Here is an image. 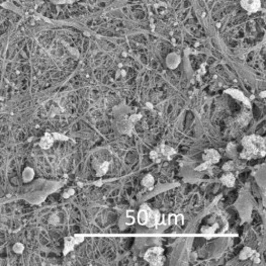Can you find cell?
<instances>
[{
  "label": "cell",
  "instance_id": "obj_23",
  "mask_svg": "<svg viewBox=\"0 0 266 266\" xmlns=\"http://www.w3.org/2000/svg\"><path fill=\"white\" fill-rule=\"evenodd\" d=\"M71 193H74V190H73V189H70V191L66 192V193L64 194V197H69L70 195H72Z\"/></svg>",
  "mask_w": 266,
  "mask_h": 266
},
{
  "label": "cell",
  "instance_id": "obj_1",
  "mask_svg": "<svg viewBox=\"0 0 266 266\" xmlns=\"http://www.w3.org/2000/svg\"><path fill=\"white\" fill-rule=\"evenodd\" d=\"M243 151L240 154V157L243 159L250 160L256 158L258 156L265 155V139L256 135L244 137L242 140Z\"/></svg>",
  "mask_w": 266,
  "mask_h": 266
},
{
  "label": "cell",
  "instance_id": "obj_14",
  "mask_svg": "<svg viewBox=\"0 0 266 266\" xmlns=\"http://www.w3.org/2000/svg\"><path fill=\"white\" fill-rule=\"evenodd\" d=\"M22 176H24V180L25 182L31 181L32 179V177H33V170L31 169V168H27V169L24 171V174H22Z\"/></svg>",
  "mask_w": 266,
  "mask_h": 266
},
{
  "label": "cell",
  "instance_id": "obj_17",
  "mask_svg": "<svg viewBox=\"0 0 266 266\" xmlns=\"http://www.w3.org/2000/svg\"><path fill=\"white\" fill-rule=\"evenodd\" d=\"M175 224L177 225L178 227H181L183 224H184V217L182 215H178L176 217V220H175Z\"/></svg>",
  "mask_w": 266,
  "mask_h": 266
},
{
  "label": "cell",
  "instance_id": "obj_15",
  "mask_svg": "<svg viewBox=\"0 0 266 266\" xmlns=\"http://www.w3.org/2000/svg\"><path fill=\"white\" fill-rule=\"evenodd\" d=\"M150 158H151L153 161H155L156 163H160L161 161L163 160L162 156H161V154L157 151V150H154V151H152L151 153H150Z\"/></svg>",
  "mask_w": 266,
  "mask_h": 266
},
{
  "label": "cell",
  "instance_id": "obj_11",
  "mask_svg": "<svg viewBox=\"0 0 266 266\" xmlns=\"http://www.w3.org/2000/svg\"><path fill=\"white\" fill-rule=\"evenodd\" d=\"M154 183H155L154 177H153L151 174H147L143 178V180H142V184H143L145 187H147L148 189H152Z\"/></svg>",
  "mask_w": 266,
  "mask_h": 266
},
{
  "label": "cell",
  "instance_id": "obj_2",
  "mask_svg": "<svg viewBox=\"0 0 266 266\" xmlns=\"http://www.w3.org/2000/svg\"><path fill=\"white\" fill-rule=\"evenodd\" d=\"M145 260L151 265H162L164 261L163 249L161 247L150 248L145 254Z\"/></svg>",
  "mask_w": 266,
  "mask_h": 266
},
{
  "label": "cell",
  "instance_id": "obj_19",
  "mask_svg": "<svg viewBox=\"0 0 266 266\" xmlns=\"http://www.w3.org/2000/svg\"><path fill=\"white\" fill-rule=\"evenodd\" d=\"M13 250L15 251L16 253H21L22 251H24V245L19 244V243H17V244H15L13 246Z\"/></svg>",
  "mask_w": 266,
  "mask_h": 266
},
{
  "label": "cell",
  "instance_id": "obj_6",
  "mask_svg": "<svg viewBox=\"0 0 266 266\" xmlns=\"http://www.w3.org/2000/svg\"><path fill=\"white\" fill-rule=\"evenodd\" d=\"M241 5L248 12H256L260 8V0H242Z\"/></svg>",
  "mask_w": 266,
  "mask_h": 266
},
{
  "label": "cell",
  "instance_id": "obj_13",
  "mask_svg": "<svg viewBox=\"0 0 266 266\" xmlns=\"http://www.w3.org/2000/svg\"><path fill=\"white\" fill-rule=\"evenodd\" d=\"M253 253H254V251L252 249H250L249 247H245V248L241 251L240 258H241V260H245V259H247V258H250L251 256H252Z\"/></svg>",
  "mask_w": 266,
  "mask_h": 266
},
{
  "label": "cell",
  "instance_id": "obj_18",
  "mask_svg": "<svg viewBox=\"0 0 266 266\" xmlns=\"http://www.w3.org/2000/svg\"><path fill=\"white\" fill-rule=\"evenodd\" d=\"M209 166H211L209 164H208L207 162H204V163L201 164V165H200L198 167H196L195 170H196V171H204V170H207L208 168H209Z\"/></svg>",
  "mask_w": 266,
  "mask_h": 266
},
{
  "label": "cell",
  "instance_id": "obj_4",
  "mask_svg": "<svg viewBox=\"0 0 266 266\" xmlns=\"http://www.w3.org/2000/svg\"><path fill=\"white\" fill-rule=\"evenodd\" d=\"M84 240V237L81 235H75L74 237H66L65 238V248H64V255L68 254L71 250H73L74 246L79 244Z\"/></svg>",
  "mask_w": 266,
  "mask_h": 266
},
{
  "label": "cell",
  "instance_id": "obj_5",
  "mask_svg": "<svg viewBox=\"0 0 266 266\" xmlns=\"http://www.w3.org/2000/svg\"><path fill=\"white\" fill-rule=\"evenodd\" d=\"M160 223V212L158 211H153L151 208H148V219L147 223L145 226L148 228H152L154 226H157Z\"/></svg>",
  "mask_w": 266,
  "mask_h": 266
},
{
  "label": "cell",
  "instance_id": "obj_8",
  "mask_svg": "<svg viewBox=\"0 0 266 266\" xmlns=\"http://www.w3.org/2000/svg\"><path fill=\"white\" fill-rule=\"evenodd\" d=\"M54 143V138H53V135L46 133L45 136L42 138V140L40 142V146L41 148L43 149H49L52 147V145Z\"/></svg>",
  "mask_w": 266,
  "mask_h": 266
},
{
  "label": "cell",
  "instance_id": "obj_3",
  "mask_svg": "<svg viewBox=\"0 0 266 266\" xmlns=\"http://www.w3.org/2000/svg\"><path fill=\"white\" fill-rule=\"evenodd\" d=\"M221 156L219 154V152L215 149H208L205 150L202 154V160L204 162H207L209 165H212V164H217L220 161Z\"/></svg>",
  "mask_w": 266,
  "mask_h": 266
},
{
  "label": "cell",
  "instance_id": "obj_24",
  "mask_svg": "<svg viewBox=\"0 0 266 266\" xmlns=\"http://www.w3.org/2000/svg\"><path fill=\"white\" fill-rule=\"evenodd\" d=\"M94 184H95V185H97V186H100L101 184H102V181H101V180H99V181H97V182H95V183H94Z\"/></svg>",
  "mask_w": 266,
  "mask_h": 266
},
{
  "label": "cell",
  "instance_id": "obj_7",
  "mask_svg": "<svg viewBox=\"0 0 266 266\" xmlns=\"http://www.w3.org/2000/svg\"><path fill=\"white\" fill-rule=\"evenodd\" d=\"M157 151L160 153L163 159H167V160H171L176 154V151L173 148L169 147V146H164V145L161 146L159 149H157Z\"/></svg>",
  "mask_w": 266,
  "mask_h": 266
},
{
  "label": "cell",
  "instance_id": "obj_10",
  "mask_svg": "<svg viewBox=\"0 0 266 266\" xmlns=\"http://www.w3.org/2000/svg\"><path fill=\"white\" fill-rule=\"evenodd\" d=\"M235 180H236L235 176H234V174H232V173H226V174H224V175L222 176V178H221V181L223 182V184H225V185L228 186V187L234 186Z\"/></svg>",
  "mask_w": 266,
  "mask_h": 266
},
{
  "label": "cell",
  "instance_id": "obj_9",
  "mask_svg": "<svg viewBox=\"0 0 266 266\" xmlns=\"http://www.w3.org/2000/svg\"><path fill=\"white\" fill-rule=\"evenodd\" d=\"M148 208H149L148 205L144 204L143 207L141 208L140 212H139V213H138V221H139V223H140V225H143V226H145L146 223H147Z\"/></svg>",
  "mask_w": 266,
  "mask_h": 266
},
{
  "label": "cell",
  "instance_id": "obj_16",
  "mask_svg": "<svg viewBox=\"0 0 266 266\" xmlns=\"http://www.w3.org/2000/svg\"><path fill=\"white\" fill-rule=\"evenodd\" d=\"M227 92H229L230 94H232L233 95L235 98H238V99H240V100H243V101H245L246 103H248V101H247L245 98H244V96H243V94L241 92H239V91H237V90H228Z\"/></svg>",
  "mask_w": 266,
  "mask_h": 266
},
{
  "label": "cell",
  "instance_id": "obj_20",
  "mask_svg": "<svg viewBox=\"0 0 266 266\" xmlns=\"http://www.w3.org/2000/svg\"><path fill=\"white\" fill-rule=\"evenodd\" d=\"M53 138L57 139V140H62V141H67V140H68V138H67L66 136H63V135H60V134H57V133L53 134Z\"/></svg>",
  "mask_w": 266,
  "mask_h": 266
},
{
  "label": "cell",
  "instance_id": "obj_21",
  "mask_svg": "<svg viewBox=\"0 0 266 266\" xmlns=\"http://www.w3.org/2000/svg\"><path fill=\"white\" fill-rule=\"evenodd\" d=\"M233 167H234L233 162H227V163L223 166V169H224L225 171H229V170H231V169H233Z\"/></svg>",
  "mask_w": 266,
  "mask_h": 266
},
{
  "label": "cell",
  "instance_id": "obj_22",
  "mask_svg": "<svg viewBox=\"0 0 266 266\" xmlns=\"http://www.w3.org/2000/svg\"><path fill=\"white\" fill-rule=\"evenodd\" d=\"M175 220H176V216L170 215L169 216V222H168V224H169V225H174L175 224Z\"/></svg>",
  "mask_w": 266,
  "mask_h": 266
},
{
  "label": "cell",
  "instance_id": "obj_12",
  "mask_svg": "<svg viewBox=\"0 0 266 266\" xmlns=\"http://www.w3.org/2000/svg\"><path fill=\"white\" fill-rule=\"evenodd\" d=\"M108 166H109V162H103L101 163V165L99 166L98 170H97V173L96 175L98 176V177H101V176H103L104 174L106 173L107 170H108Z\"/></svg>",
  "mask_w": 266,
  "mask_h": 266
}]
</instances>
